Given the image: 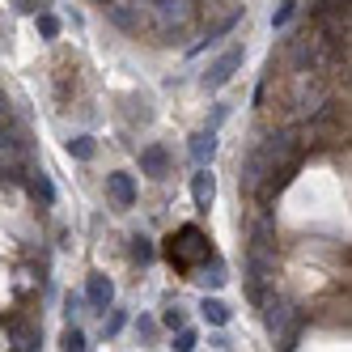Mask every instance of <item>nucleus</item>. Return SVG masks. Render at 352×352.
Instances as JSON below:
<instances>
[{"mask_svg":"<svg viewBox=\"0 0 352 352\" xmlns=\"http://www.w3.org/2000/svg\"><path fill=\"white\" fill-rule=\"evenodd\" d=\"M191 199H195V208H199V212H208V208H212V199H217V183H212L208 166H195V174H191Z\"/></svg>","mask_w":352,"mask_h":352,"instance_id":"nucleus-9","label":"nucleus"},{"mask_svg":"<svg viewBox=\"0 0 352 352\" xmlns=\"http://www.w3.org/2000/svg\"><path fill=\"white\" fill-rule=\"evenodd\" d=\"M34 30H38V38H56V34H60V17L47 13V9L34 13Z\"/></svg>","mask_w":352,"mask_h":352,"instance_id":"nucleus-19","label":"nucleus"},{"mask_svg":"<svg viewBox=\"0 0 352 352\" xmlns=\"http://www.w3.org/2000/svg\"><path fill=\"white\" fill-rule=\"evenodd\" d=\"M195 344H199V336H195V327H187V322H183V327H174V344H170L174 352H191Z\"/></svg>","mask_w":352,"mask_h":352,"instance_id":"nucleus-21","label":"nucleus"},{"mask_svg":"<svg viewBox=\"0 0 352 352\" xmlns=\"http://www.w3.org/2000/svg\"><path fill=\"white\" fill-rule=\"evenodd\" d=\"M259 306H263L267 336L276 340V348H297V336H301V327H306V310H297L280 293H263Z\"/></svg>","mask_w":352,"mask_h":352,"instance_id":"nucleus-1","label":"nucleus"},{"mask_svg":"<svg viewBox=\"0 0 352 352\" xmlns=\"http://www.w3.org/2000/svg\"><path fill=\"white\" fill-rule=\"evenodd\" d=\"M60 344H64L68 352H85V348H89V340H85V331H81L77 322H68V327H64V340H60Z\"/></svg>","mask_w":352,"mask_h":352,"instance_id":"nucleus-20","label":"nucleus"},{"mask_svg":"<svg viewBox=\"0 0 352 352\" xmlns=\"http://www.w3.org/2000/svg\"><path fill=\"white\" fill-rule=\"evenodd\" d=\"M132 246H128V255H132V263H140V267H148L157 259V246H153V238H144V234H136V238H128Z\"/></svg>","mask_w":352,"mask_h":352,"instance_id":"nucleus-14","label":"nucleus"},{"mask_svg":"<svg viewBox=\"0 0 352 352\" xmlns=\"http://www.w3.org/2000/svg\"><path fill=\"white\" fill-rule=\"evenodd\" d=\"M208 255H212V242H208V234L199 230V225H183V230H174L166 238V259H170L174 272H183V276H191Z\"/></svg>","mask_w":352,"mask_h":352,"instance_id":"nucleus-2","label":"nucleus"},{"mask_svg":"<svg viewBox=\"0 0 352 352\" xmlns=\"http://www.w3.org/2000/svg\"><path fill=\"white\" fill-rule=\"evenodd\" d=\"M0 119H13V102H9L5 89H0Z\"/></svg>","mask_w":352,"mask_h":352,"instance_id":"nucleus-27","label":"nucleus"},{"mask_svg":"<svg viewBox=\"0 0 352 352\" xmlns=\"http://www.w3.org/2000/svg\"><path fill=\"white\" fill-rule=\"evenodd\" d=\"M94 153H98L94 136H72V140H68V157H77V162H89Z\"/></svg>","mask_w":352,"mask_h":352,"instance_id":"nucleus-17","label":"nucleus"},{"mask_svg":"<svg viewBox=\"0 0 352 352\" xmlns=\"http://www.w3.org/2000/svg\"><path fill=\"white\" fill-rule=\"evenodd\" d=\"M199 318H204L208 327H230V318H234V310L225 306L221 297H208L204 293V301H199Z\"/></svg>","mask_w":352,"mask_h":352,"instance_id":"nucleus-13","label":"nucleus"},{"mask_svg":"<svg viewBox=\"0 0 352 352\" xmlns=\"http://www.w3.org/2000/svg\"><path fill=\"white\" fill-rule=\"evenodd\" d=\"M43 9H52V0H13V13H26V17H34Z\"/></svg>","mask_w":352,"mask_h":352,"instance_id":"nucleus-23","label":"nucleus"},{"mask_svg":"<svg viewBox=\"0 0 352 352\" xmlns=\"http://www.w3.org/2000/svg\"><path fill=\"white\" fill-rule=\"evenodd\" d=\"M242 60H246V47H242V43L225 47V52H221V56L208 64V72L199 77V85H204V89H225V85L234 81V72L242 68Z\"/></svg>","mask_w":352,"mask_h":352,"instance_id":"nucleus-4","label":"nucleus"},{"mask_svg":"<svg viewBox=\"0 0 352 352\" xmlns=\"http://www.w3.org/2000/svg\"><path fill=\"white\" fill-rule=\"evenodd\" d=\"M123 327H128V310H119L115 301H111V306L102 310V336H107V340H115Z\"/></svg>","mask_w":352,"mask_h":352,"instance_id":"nucleus-15","label":"nucleus"},{"mask_svg":"<svg viewBox=\"0 0 352 352\" xmlns=\"http://www.w3.org/2000/svg\"><path fill=\"white\" fill-rule=\"evenodd\" d=\"M191 280H199L204 289H221L225 280H230V267H225V259H221L217 250H212V255H208L204 263H199V267L191 272Z\"/></svg>","mask_w":352,"mask_h":352,"instance_id":"nucleus-8","label":"nucleus"},{"mask_svg":"<svg viewBox=\"0 0 352 352\" xmlns=\"http://www.w3.org/2000/svg\"><path fill=\"white\" fill-rule=\"evenodd\" d=\"M107 195L115 199V208H132V204H136V183H132V174H107Z\"/></svg>","mask_w":352,"mask_h":352,"instance_id":"nucleus-10","label":"nucleus"},{"mask_svg":"<svg viewBox=\"0 0 352 352\" xmlns=\"http://www.w3.org/2000/svg\"><path fill=\"white\" fill-rule=\"evenodd\" d=\"M81 310H85V297H81V293H68V297H64V314H68V318H77Z\"/></svg>","mask_w":352,"mask_h":352,"instance_id":"nucleus-24","label":"nucleus"},{"mask_svg":"<svg viewBox=\"0 0 352 352\" xmlns=\"http://www.w3.org/2000/svg\"><path fill=\"white\" fill-rule=\"evenodd\" d=\"M26 187H30V195L38 199V204H47V208L56 204V183H52V174H47L43 166H30V174H26Z\"/></svg>","mask_w":352,"mask_h":352,"instance_id":"nucleus-11","label":"nucleus"},{"mask_svg":"<svg viewBox=\"0 0 352 352\" xmlns=\"http://www.w3.org/2000/svg\"><path fill=\"white\" fill-rule=\"evenodd\" d=\"M297 9H301V0H280V5L272 9V30H285L289 21L297 17Z\"/></svg>","mask_w":352,"mask_h":352,"instance_id":"nucleus-16","label":"nucleus"},{"mask_svg":"<svg viewBox=\"0 0 352 352\" xmlns=\"http://www.w3.org/2000/svg\"><path fill=\"white\" fill-rule=\"evenodd\" d=\"M225 115H230V107H217V111H212V119H208V128H217V132H221V123H225Z\"/></svg>","mask_w":352,"mask_h":352,"instance_id":"nucleus-26","label":"nucleus"},{"mask_svg":"<svg viewBox=\"0 0 352 352\" xmlns=\"http://www.w3.org/2000/svg\"><path fill=\"white\" fill-rule=\"evenodd\" d=\"M98 5H107V0H98Z\"/></svg>","mask_w":352,"mask_h":352,"instance_id":"nucleus-28","label":"nucleus"},{"mask_svg":"<svg viewBox=\"0 0 352 352\" xmlns=\"http://www.w3.org/2000/svg\"><path fill=\"white\" fill-rule=\"evenodd\" d=\"M187 322V310L179 306V301H174V306H166L162 310V327H170V331H174V327H183Z\"/></svg>","mask_w":352,"mask_h":352,"instance_id":"nucleus-22","label":"nucleus"},{"mask_svg":"<svg viewBox=\"0 0 352 352\" xmlns=\"http://www.w3.org/2000/svg\"><path fill=\"white\" fill-rule=\"evenodd\" d=\"M140 174H148V179H166L170 174V148L166 144H144L140 148Z\"/></svg>","mask_w":352,"mask_h":352,"instance_id":"nucleus-7","label":"nucleus"},{"mask_svg":"<svg viewBox=\"0 0 352 352\" xmlns=\"http://www.w3.org/2000/svg\"><path fill=\"white\" fill-rule=\"evenodd\" d=\"M107 17H111V26H119L123 34H153V13H148L144 0H107Z\"/></svg>","mask_w":352,"mask_h":352,"instance_id":"nucleus-3","label":"nucleus"},{"mask_svg":"<svg viewBox=\"0 0 352 352\" xmlns=\"http://www.w3.org/2000/svg\"><path fill=\"white\" fill-rule=\"evenodd\" d=\"M263 153H259V144H250L246 148V157H242V166H238V187H242V195H250L259 187V179H263Z\"/></svg>","mask_w":352,"mask_h":352,"instance_id":"nucleus-5","label":"nucleus"},{"mask_svg":"<svg viewBox=\"0 0 352 352\" xmlns=\"http://www.w3.org/2000/svg\"><path fill=\"white\" fill-rule=\"evenodd\" d=\"M212 157H217V128L195 132L191 136V162L195 166H212Z\"/></svg>","mask_w":352,"mask_h":352,"instance_id":"nucleus-12","label":"nucleus"},{"mask_svg":"<svg viewBox=\"0 0 352 352\" xmlns=\"http://www.w3.org/2000/svg\"><path fill=\"white\" fill-rule=\"evenodd\" d=\"M136 336H140V340H153V336H157V322L140 314V318H136Z\"/></svg>","mask_w":352,"mask_h":352,"instance_id":"nucleus-25","label":"nucleus"},{"mask_svg":"<svg viewBox=\"0 0 352 352\" xmlns=\"http://www.w3.org/2000/svg\"><path fill=\"white\" fill-rule=\"evenodd\" d=\"M310 21H318V17H327V13H348V0H310Z\"/></svg>","mask_w":352,"mask_h":352,"instance_id":"nucleus-18","label":"nucleus"},{"mask_svg":"<svg viewBox=\"0 0 352 352\" xmlns=\"http://www.w3.org/2000/svg\"><path fill=\"white\" fill-rule=\"evenodd\" d=\"M81 297H85V306H89V310H98V314H102V310L111 306V301H115V285H111V276H102V272H98V276H89Z\"/></svg>","mask_w":352,"mask_h":352,"instance_id":"nucleus-6","label":"nucleus"}]
</instances>
